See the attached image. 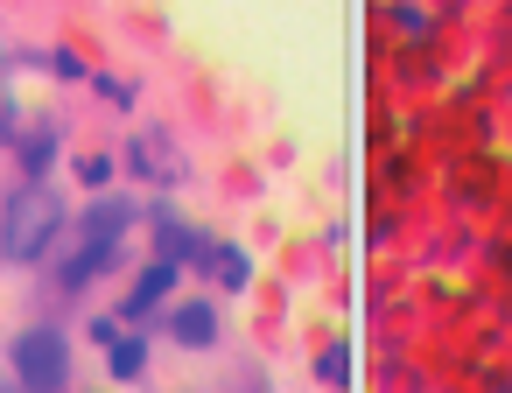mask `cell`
Listing matches in <instances>:
<instances>
[{
	"label": "cell",
	"instance_id": "cell-1",
	"mask_svg": "<svg viewBox=\"0 0 512 393\" xmlns=\"http://www.w3.org/2000/svg\"><path fill=\"white\" fill-rule=\"evenodd\" d=\"M64 225H71L64 197H57L50 183H22V190L8 197V211H0V260H8V267H36V260L57 246Z\"/></svg>",
	"mask_w": 512,
	"mask_h": 393
},
{
	"label": "cell",
	"instance_id": "cell-2",
	"mask_svg": "<svg viewBox=\"0 0 512 393\" xmlns=\"http://www.w3.org/2000/svg\"><path fill=\"white\" fill-rule=\"evenodd\" d=\"M8 358H15V386H22V393H64V386H71V337L50 330V323L22 330V337L8 344Z\"/></svg>",
	"mask_w": 512,
	"mask_h": 393
},
{
	"label": "cell",
	"instance_id": "cell-3",
	"mask_svg": "<svg viewBox=\"0 0 512 393\" xmlns=\"http://www.w3.org/2000/svg\"><path fill=\"white\" fill-rule=\"evenodd\" d=\"M127 225H134V204H127V197H99V204L78 218V239H85V246H99V253H120Z\"/></svg>",
	"mask_w": 512,
	"mask_h": 393
},
{
	"label": "cell",
	"instance_id": "cell-4",
	"mask_svg": "<svg viewBox=\"0 0 512 393\" xmlns=\"http://www.w3.org/2000/svg\"><path fill=\"white\" fill-rule=\"evenodd\" d=\"M169 344H183V351H211V344H218V309H211L204 295L176 302V309H169Z\"/></svg>",
	"mask_w": 512,
	"mask_h": 393
},
{
	"label": "cell",
	"instance_id": "cell-5",
	"mask_svg": "<svg viewBox=\"0 0 512 393\" xmlns=\"http://www.w3.org/2000/svg\"><path fill=\"white\" fill-rule=\"evenodd\" d=\"M176 260H148L141 274H134V288H127V302H120V316H148V309H162L169 302V288H176Z\"/></svg>",
	"mask_w": 512,
	"mask_h": 393
},
{
	"label": "cell",
	"instance_id": "cell-6",
	"mask_svg": "<svg viewBox=\"0 0 512 393\" xmlns=\"http://www.w3.org/2000/svg\"><path fill=\"white\" fill-rule=\"evenodd\" d=\"M155 246H162L155 260H176V267L197 260V253H211V246L197 239V225H183V218H169V211H155Z\"/></svg>",
	"mask_w": 512,
	"mask_h": 393
},
{
	"label": "cell",
	"instance_id": "cell-7",
	"mask_svg": "<svg viewBox=\"0 0 512 393\" xmlns=\"http://www.w3.org/2000/svg\"><path fill=\"white\" fill-rule=\"evenodd\" d=\"M99 351H106L113 379H141L148 372V337H134V330H113V344H99Z\"/></svg>",
	"mask_w": 512,
	"mask_h": 393
},
{
	"label": "cell",
	"instance_id": "cell-8",
	"mask_svg": "<svg viewBox=\"0 0 512 393\" xmlns=\"http://www.w3.org/2000/svg\"><path fill=\"white\" fill-rule=\"evenodd\" d=\"M204 260H211V274H218V288H225V295H239V288L253 281V260H246L239 246H211Z\"/></svg>",
	"mask_w": 512,
	"mask_h": 393
},
{
	"label": "cell",
	"instance_id": "cell-9",
	"mask_svg": "<svg viewBox=\"0 0 512 393\" xmlns=\"http://www.w3.org/2000/svg\"><path fill=\"white\" fill-rule=\"evenodd\" d=\"M50 148H57V127H50V120H43V127H36V134H29V141H22V169H29V183H36V176H43V169H50Z\"/></svg>",
	"mask_w": 512,
	"mask_h": 393
},
{
	"label": "cell",
	"instance_id": "cell-10",
	"mask_svg": "<svg viewBox=\"0 0 512 393\" xmlns=\"http://www.w3.org/2000/svg\"><path fill=\"white\" fill-rule=\"evenodd\" d=\"M78 176H85L92 190H106V183H113V155H85V162H78Z\"/></svg>",
	"mask_w": 512,
	"mask_h": 393
},
{
	"label": "cell",
	"instance_id": "cell-11",
	"mask_svg": "<svg viewBox=\"0 0 512 393\" xmlns=\"http://www.w3.org/2000/svg\"><path fill=\"white\" fill-rule=\"evenodd\" d=\"M316 372H323V379H344V372H351V351H344V344H330V351L316 358Z\"/></svg>",
	"mask_w": 512,
	"mask_h": 393
},
{
	"label": "cell",
	"instance_id": "cell-12",
	"mask_svg": "<svg viewBox=\"0 0 512 393\" xmlns=\"http://www.w3.org/2000/svg\"><path fill=\"white\" fill-rule=\"evenodd\" d=\"M50 71H57V78H85V64H78L71 50H50Z\"/></svg>",
	"mask_w": 512,
	"mask_h": 393
},
{
	"label": "cell",
	"instance_id": "cell-13",
	"mask_svg": "<svg viewBox=\"0 0 512 393\" xmlns=\"http://www.w3.org/2000/svg\"><path fill=\"white\" fill-rule=\"evenodd\" d=\"M0 393H22V386H15V379H8V386H0Z\"/></svg>",
	"mask_w": 512,
	"mask_h": 393
}]
</instances>
